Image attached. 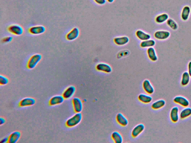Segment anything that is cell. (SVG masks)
<instances>
[{
  "label": "cell",
  "mask_w": 191,
  "mask_h": 143,
  "mask_svg": "<svg viewBox=\"0 0 191 143\" xmlns=\"http://www.w3.org/2000/svg\"><path fill=\"white\" fill-rule=\"evenodd\" d=\"M82 119V115L81 113H76L72 117L68 119L66 125L68 127H73L77 126L81 122Z\"/></svg>",
  "instance_id": "1"
},
{
  "label": "cell",
  "mask_w": 191,
  "mask_h": 143,
  "mask_svg": "<svg viewBox=\"0 0 191 143\" xmlns=\"http://www.w3.org/2000/svg\"><path fill=\"white\" fill-rule=\"evenodd\" d=\"M42 59V56L40 54H36L32 56L27 62V68L30 69L35 68Z\"/></svg>",
  "instance_id": "2"
},
{
  "label": "cell",
  "mask_w": 191,
  "mask_h": 143,
  "mask_svg": "<svg viewBox=\"0 0 191 143\" xmlns=\"http://www.w3.org/2000/svg\"><path fill=\"white\" fill-rule=\"evenodd\" d=\"M8 31L13 35L20 36L23 35L24 29L21 26L18 24H13L8 27Z\"/></svg>",
  "instance_id": "3"
},
{
  "label": "cell",
  "mask_w": 191,
  "mask_h": 143,
  "mask_svg": "<svg viewBox=\"0 0 191 143\" xmlns=\"http://www.w3.org/2000/svg\"><path fill=\"white\" fill-rule=\"evenodd\" d=\"M28 31L31 35H39L45 33L46 28L43 25H37L31 27L29 29Z\"/></svg>",
  "instance_id": "4"
},
{
  "label": "cell",
  "mask_w": 191,
  "mask_h": 143,
  "mask_svg": "<svg viewBox=\"0 0 191 143\" xmlns=\"http://www.w3.org/2000/svg\"><path fill=\"white\" fill-rule=\"evenodd\" d=\"M72 102L74 112L76 113H81L83 108V103L81 100L79 98L75 97L73 99Z\"/></svg>",
  "instance_id": "5"
},
{
  "label": "cell",
  "mask_w": 191,
  "mask_h": 143,
  "mask_svg": "<svg viewBox=\"0 0 191 143\" xmlns=\"http://www.w3.org/2000/svg\"><path fill=\"white\" fill-rule=\"evenodd\" d=\"M170 32L165 30L157 31L154 34L155 38L160 40H166L170 37Z\"/></svg>",
  "instance_id": "6"
},
{
  "label": "cell",
  "mask_w": 191,
  "mask_h": 143,
  "mask_svg": "<svg viewBox=\"0 0 191 143\" xmlns=\"http://www.w3.org/2000/svg\"><path fill=\"white\" fill-rule=\"evenodd\" d=\"M80 35V30L77 27H75L71 30L66 36V39L69 41L76 40Z\"/></svg>",
  "instance_id": "7"
},
{
  "label": "cell",
  "mask_w": 191,
  "mask_h": 143,
  "mask_svg": "<svg viewBox=\"0 0 191 143\" xmlns=\"http://www.w3.org/2000/svg\"><path fill=\"white\" fill-rule=\"evenodd\" d=\"M170 118L171 121L174 123H176L178 121L180 118V114L178 107H174L171 109L170 113Z\"/></svg>",
  "instance_id": "8"
},
{
  "label": "cell",
  "mask_w": 191,
  "mask_h": 143,
  "mask_svg": "<svg viewBox=\"0 0 191 143\" xmlns=\"http://www.w3.org/2000/svg\"><path fill=\"white\" fill-rule=\"evenodd\" d=\"M76 91V88L74 86H70L65 90L62 96L65 99L68 100L72 97Z\"/></svg>",
  "instance_id": "9"
},
{
  "label": "cell",
  "mask_w": 191,
  "mask_h": 143,
  "mask_svg": "<svg viewBox=\"0 0 191 143\" xmlns=\"http://www.w3.org/2000/svg\"><path fill=\"white\" fill-rule=\"evenodd\" d=\"M65 99L62 95H57L53 97L49 101V105L50 106H54L62 104Z\"/></svg>",
  "instance_id": "10"
},
{
  "label": "cell",
  "mask_w": 191,
  "mask_h": 143,
  "mask_svg": "<svg viewBox=\"0 0 191 143\" xmlns=\"http://www.w3.org/2000/svg\"><path fill=\"white\" fill-rule=\"evenodd\" d=\"M173 101L177 104L185 107H188L190 105L189 100L185 97L181 96L175 97Z\"/></svg>",
  "instance_id": "11"
},
{
  "label": "cell",
  "mask_w": 191,
  "mask_h": 143,
  "mask_svg": "<svg viewBox=\"0 0 191 143\" xmlns=\"http://www.w3.org/2000/svg\"><path fill=\"white\" fill-rule=\"evenodd\" d=\"M36 100L33 98H25L22 100L19 103V106L20 107H26L32 106L35 104Z\"/></svg>",
  "instance_id": "12"
},
{
  "label": "cell",
  "mask_w": 191,
  "mask_h": 143,
  "mask_svg": "<svg viewBox=\"0 0 191 143\" xmlns=\"http://www.w3.org/2000/svg\"><path fill=\"white\" fill-rule=\"evenodd\" d=\"M96 69L99 71L106 73H110L112 71V68L110 66L103 63H99L97 64Z\"/></svg>",
  "instance_id": "13"
},
{
  "label": "cell",
  "mask_w": 191,
  "mask_h": 143,
  "mask_svg": "<svg viewBox=\"0 0 191 143\" xmlns=\"http://www.w3.org/2000/svg\"><path fill=\"white\" fill-rule=\"evenodd\" d=\"M143 87L145 91L148 94H152L154 92V88L149 80L145 79L143 82Z\"/></svg>",
  "instance_id": "14"
},
{
  "label": "cell",
  "mask_w": 191,
  "mask_h": 143,
  "mask_svg": "<svg viewBox=\"0 0 191 143\" xmlns=\"http://www.w3.org/2000/svg\"><path fill=\"white\" fill-rule=\"evenodd\" d=\"M21 137V133L16 131L12 133L8 137V143H15L18 142Z\"/></svg>",
  "instance_id": "15"
},
{
  "label": "cell",
  "mask_w": 191,
  "mask_h": 143,
  "mask_svg": "<svg viewBox=\"0 0 191 143\" xmlns=\"http://www.w3.org/2000/svg\"><path fill=\"white\" fill-rule=\"evenodd\" d=\"M144 129V125L143 124H140L136 126L133 129L131 132L132 137L134 138L137 137L141 133L143 132Z\"/></svg>",
  "instance_id": "16"
},
{
  "label": "cell",
  "mask_w": 191,
  "mask_h": 143,
  "mask_svg": "<svg viewBox=\"0 0 191 143\" xmlns=\"http://www.w3.org/2000/svg\"><path fill=\"white\" fill-rule=\"evenodd\" d=\"M129 39L127 36L117 37L114 38V42L118 46H124L129 43Z\"/></svg>",
  "instance_id": "17"
},
{
  "label": "cell",
  "mask_w": 191,
  "mask_h": 143,
  "mask_svg": "<svg viewBox=\"0 0 191 143\" xmlns=\"http://www.w3.org/2000/svg\"><path fill=\"white\" fill-rule=\"evenodd\" d=\"M117 122L122 127H126L128 125V120L122 113H119L116 116Z\"/></svg>",
  "instance_id": "18"
},
{
  "label": "cell",
  "mask_w": 191,
  "mask_h": 143,
  "mask_svg": "<svg viewBox=\"0 0 191 143\" xmlns=\"http://www.w3.org/2000/svg\"><path fill=\"white\" fill-rule=\"evenodd\" d=\"M136 35L138 38L142 41L149 40L151 38V35L141 30H138L136 32Z\"/></svg>",
  "instance_id": "19"
},
{
  "label": "cell",
  "mask_w": 191,
  "mask_h": 143,
  "mask_svg": "<svg viewBox=\"0 0 191 143\" xmlns=\"http://www.w3.org/2000/svg\"><path fill=\"white\" fill-rule=\"evenodd\" d=\"M147 54L148 57L153 62H156L158 60V57L156 51L153 47L148 48L147 50Z\"/></svg>",
  "instance_id": "20"
},
{
  "label": "cell",
  "mask_w": 191,
  "mask_h": 143,
  "mask_svg": "<svg viewBox=\"0 0 191 143\" xmlns=\"http://www.w3.org/2000/svg\"><path fill=\"white\" fill-rule=\"evenodd\" d=\"M191 9L190 7L185 6L184 7L181 13V18L184 21H186L188 20L190 14Z\"/></svg>",
  "instance_id": "21"
},
{
  "label": "cell",
  "mask_w": 191,
  "mask_h": 143,
  "mask_svg": "<svg viewBox=\"0 0 191 143\" xmlns=\"http://www.w3.org/2000/svg\"><path fill=\"white\" fill-rule=\"evenodd\" d=\"M138 99L143 103L148 104L152 101L153 98L152 97L149 95L141 94L138 96Z\"/></svg>",
  "instance_id": "22"
},
{
  "label": "cell",
  "mask_w": 191,
  "mask_h": 143,
  "mask_svg": "<svg viewBox=\"0 0 191 143\" xmlns=\"http://www.w3.org/2000/svg\"><path fill=\"white\" fill-rule=\"evenodd\" d=\"M191 116V108L188 107L182 109L180 113V118L185 119L188 118Z\"/></svg>",
  "instance_id": "23"
},
{
  "label": "cell",
  "mask_w": 191,
  "mask_h": 143,
  "mask_svg": "<svg viewBox=\"0 0 191 143\" xmlns=\"http://www.w3.org/2000/svg\"><path fill=\"white\" fill-rule=\"evenodd\" d=\"M166 104V102L163 99L155 101L152 105L151 107L153 109L157 110L163 108Z\"/></svg>",
  "instance_id": "24"
},
{
  "label": "cell",
  "mask_w": 191,
  "mask_h": 143,
  "mask_svg": "<svg viewBox=\"0 0 191 143\" xmlns=\"http://www.w3.org/2000/svg\"><path fill=\"white\" fill-rule=\"evenodd\" d=\"M191 76L187 72H185L182 75L181 82L182 86H187L190 82Z\"/></svg>",
  "instance_id": "25"
},
{
  "label": "cell",
  "mask_w": 191,
  "mask_h": 143,
  "mask_svg": "<svg viewBox=\"0 0 191 143\" xmlns=\"http://www.w3.org/2000/svg\"><path fill=\"white\" fill-rule=\"evenodd\" d=\"M169 19V16L166 13H162L158 15L155 18V22L157 23L161 24L165 23Z\"/></svg>",
  "instance_id": "26"
},
{
  "label": "cell",
  "mask_w": 191,
  "mask_h": 143,
  "mask_svg": "<svg viewBox=\"0 0 191 143\" xmlns=\"http://www.w3.org/2000/svg\"><path fill=\"white\" fill-rule=\"evenodd\" d=\"M156 44V42L154 40L152 39L143 41L141 42L140 46L143 48H149L153 47Z\"/></svg>",
  "instance_id": "27"
},
{
  "label": "cell",
  "mask_w": 191,
  "mask_h": 143,
  "mask_svg": "<svg viewBox=\"0 0 191 143\" xmlns=\"http://www.w3.org/2000/svg\"><path fill=\"white\" fill-rule=\"evenodd\" d=\"M112 139L116 143H122L123 138L122 134L117 131H115L112 133L111 135Z\"/></svg>",
  "instance_id": "28"
},
{
  "label": "cell",
  "mask_w": 191,
  "mask_h": 143,
  "mask_svg": "<svg viewBox=\"0 0 191 143\" xmlns=\"http://www.w3.org/2000/svg\"><path fill=\"white\" fill-rule=\"evenodd\" d=\"M167 25L173 30H176L178 28V25L174 20L171 18H169L167 21Z\"/></svg>",
  "instance_id": "29"
},
{
  "label": "cell",
  "mask_w": 191,
  "mask_h": 143,
  "mask_svg": "<svg viewBox=\"0 0 191 143\" xmlns=\"http://www.w3.org/2000/svg\"><path fill=\"white\" fill-rule=\"evenodd\" d=\"M9 80L7 78L2 75L0 76V85L1 86H5L9 82Z\"/></svg>",
  "instance_id": "30"
},
{
  "label": "cell",
  "mask_w": 191,
  "mask_h": 143,
  "mask_svg": "<svg viewBox=\"0 0 191 143\" xmlns=\"http://www.w3.org/2000/svg\"><path fill=\"white\" fill-rule=\"evenodd\" d=\"M13 40V37L11 36L5 37L2 39V42L4 43H9L11 42Z\"/></svg>",
  "instance_id": "31"
},
{
  "label": "cell",
  "mask_w": 191,
  "mask_h": 143,
  "mask_svg": "<svg viewBox=\"0 0 191 143\" xmlns=\"http://www.w3.org/2000/svg\"><path fill=\"white\" fill-rule=\"evenodd\" d=\"M95 2L100 5H103L107 2V0H94Z\"/></svg>",
  "instance_id": "32"
},
{
  "label": "cell",
  "mask_w": 191,
  "mask_h": 143,
  "mask_svg": "<svg viewBox=\"0 0 191 143\" xmlns=\"http://www.w3.org/2000/svg\"><path fill=\"white\" fill-rule=\"evenodd\" d=\"M188 72L191 77V61L189 63L188 65Z\"/></svg>",
  "instance_id": "33"
},
{
  "label": "cell",
  "mask_w": 191,
  "mask_h": 143,
  "mask_svg": "<svg viewBox=\"0 0 191 143\" xmlns=\"http://www.w3.org/2000/svg\"><path fill=\"white\" fill-rule=\"evenodd\" d=\"M6 120L3 117H1L0 118V125H2L6 123Z\"/></svg>",
  "instance_id": "34"
},
{
  "label": "cell",
  "mask_w": 191,
  "mask_h": 143,
  "mask_svg": "<svg viewBox=\"0 0 191 143\" xmlns=\"http://www.w3.org/2000/svg\"><path fill=\"white\" fill-rule=\"evenodd\" d=\"M8 137H6L2 139V140L0 141V142L1 143H5L8 142Z\"/></svg>",
  "instance_id": "35"
},
{
  "label": "cell",
  "mask_w": 191,
  "mask_h": 143,
  "mask_svg": "<svg viewBox=\"0 0 191 143\" xmlns=\"http://www.w3.org/2000/svg\"><path fill=\"white\" fill-rule=\"evenodd\" d=\"M114 1H115V0H107V1L110 3H113Z\"/></svg>",
  "instance_id": "36"
}]
</instances>
